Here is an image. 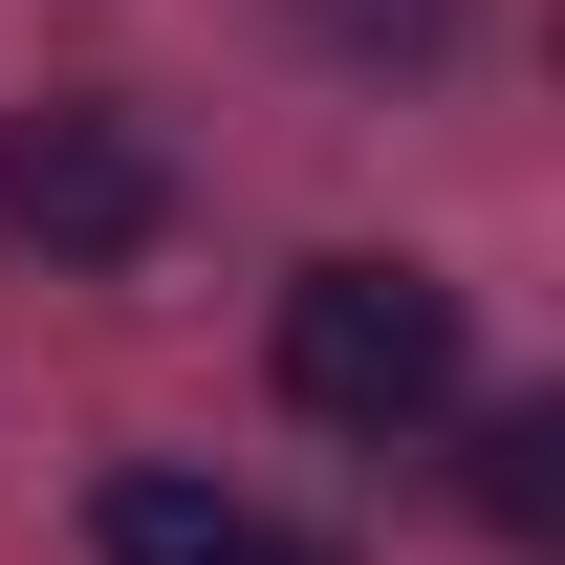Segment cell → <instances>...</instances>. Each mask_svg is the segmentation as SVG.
I'll list each match as a JSON object with an SVG mask.
<instances>
[{
  "label": "cell",
  "mask_w": 565,
  "mask_h": 565,
  "mask_svg": "<svg viewBox=\"0 0 565 565\" xmlns=\"http://www.w3.org/2000/svg\"><path fill=\"white\" fill-rule=\"evenodd\" d=\"M327 44H392L414 66V44H457V0H327Z\"/></svg>",
  "instance_id": "obj_5"
},
{
  "label": "cell",
  "mask_w": 565,
  "mask_h": 565,
  "mask_svg": "<svg viewBox=\"0 0 565 565\" xmlns=\"http://www.w3.org/2000/svg\"><path fill=\"white\" fill-rule=\"evenodd\" d=\"M282 414L435 435V414H457V282H435V262H305V282H282Z\"/></svg>",
  "instance_id": "obj_1"
},
{
  "label": "cell",
  "mask_w": 565,
  "mask_h": 565,
  "mask_svg": "<svg viewBox=\"0 0 565 565\" xmlns=\"http://www.w3.org/2000/svg\"><path fill=\"white\" fill-rule=\"evenodd\" d=\"M152 217H174V152L131 131V109H22L0 131V239L22 262H152Z\"/></svg>",
  "instance_id": "obj_2"
},
{
  "label": "cell",
  "mask_w": 565,
  "mask_h": 565,
  "mask_svg": "<svg viewBox=\"0 0 565 565\" xmlns=\"http://www.w3.org/2000/svg\"><path fill=\"white\" fill-rule=\"evenodd\" d=\"M479 522H500V544L565 522V414H479Z\"/></svg>",
  "instance_id": "obj_3"
},
{
  "label": "cell",
  "mask_w": 565,
  "mask_h": 565,
  "mask_svg": "<svg viewBox=\"0 0 565 565\" xmlns=\"http://www.w3.org/2000/svg\"><path fill=\"white\" fill-rule=\"evenodd\" d=\"M239 500H196V479H109V565H196Z\"/></svg>",
  "instance_id": "obj_4"
},
{
  "label": "cell",
  "mask_w": 565,
  "mask_h": 565,
  "mask_svg": "<svg viewBox=\"0 0 565 565\" xmlns=\"http://www.w3.org/2000/svg\"><path fill=\"white\" fill-rule=\"evenodd\" d=\"M196 565H327V544H282V522H217V544Z\"/></svg>",
  "instance_id": "obj_6"
}]
</instances>
